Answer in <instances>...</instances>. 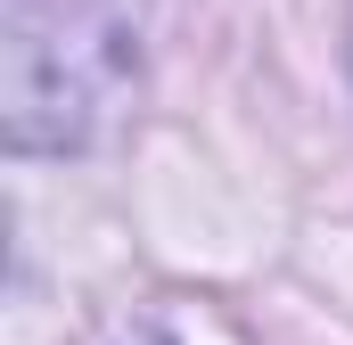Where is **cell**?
I'll list each match as a JSON object with an SVG mask.
<instances>
[{"instance_id":"6da1fadb","label":"cell","mask_w":353,"mask_h":345,"mask_svg":"<svg viewBox=\"0 0 353 345\" xmlns=\"http://www.w3.org/2000/svg\"><path fill=\"white\" fill-rule=\"evenodd\" d=\"M123 0H8L0 17V124L8 148H83L90 124L132 83Z\"/></svg>"}]
</instances>
